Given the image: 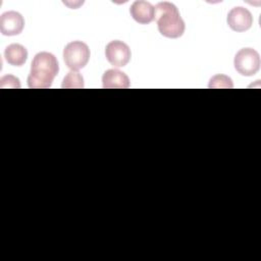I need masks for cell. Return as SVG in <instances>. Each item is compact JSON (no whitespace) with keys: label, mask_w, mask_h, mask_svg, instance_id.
I'll use <instances>...</instances> for the list:
<instances>
[{"label":"cell","mask_w":261,"mask_h":261,"mask_svg":"<svg viewBox=\"0 0 261 261\" xmlns=\"http://www.w3.org/2000/svg\"><path fill=\"white\" fill-rule=\"evenodd\" d=\"M61 87L63 89H81V88H84V79L77 70H70L64 76Z\"/></svg>","instance_id":"11"},{"label":"cell","mask_w":261,"mask_h":261,"mask_svg":"<svg viewBox=\"0 0 261 261\" xmlns=\"http://www.w3.org/2000/svg\"><path fill=\"white\" fill-rule=\"evenodd\" d=\"M105 56L111 65L115 67H121L125 66L129 62L132 52L125 43L122 41L114 40L106 45Z\"/></svg>","instance_id":"5"},{"label":"cell","mask_w":261,"mask_h":261,"mask_svg":"<svg viewBox=\"0 0 261 261\" xmlns=\"http://www.w3.org/2000/svg\"><path fill=\"white\" fill-rule=\"evenodd\" d=\"M129 13L132 17L141 24L150 23L155 18L154 6L150 2L143 0L133 2L129 8Z\"/></svg>","instance_id":"8"},{"label":"cell","mask_w":261,"mask_h":261,"mask_svg":"<svg viewBox=\"0 0 261 261\" xmlns=\"http://www.w3.org/2000/svg\"><path fill=\"white\" fill-rule=\"evenodd\" d=\"M259 53L253 48H243L234 56L233 65L237 71L245 76H252L260 69Z\"/></svg>","instance_id":"4"},{"label":"cell","mask_w":261,"mask_h":261,"mask_svg":"<svg viewBox=\"0 0 261 261\" xmlns=\"http://www.w3.org/2000/svg\"><path fill=\"white\" fill-rule=\"evenodd\" d=\"M1 81L4 82H8V84L5 86V88H20V84H19V80L13 75H5L1 79Z\"/></svg>","instance_id":"13"},{"label":"cell","mask_w":261,"mask_h":261,"mask_svg":"<svg viewBox=\"0 0 261 261\" xmlns=\"http://www.w3.org/2000/svg\"><path fill=\"white\" fill-rule=\"evenodd\" d=\"M5 60L13 66H21L28 58V50L20 44H10L4 51Z\"/></svg>","instance_id":"10"},{"label":"cell","mask_w":261,"mask_h":261,"mask_svg":"<svg viewBox=\"0 0 261 261\" xmlns=\"http://www.w3.org/2000/svg\"><path fill=\"white\" fill-rule=\"evenodd\" d=\"M228 27L234 32L248 31L253 24L252 13L245 7L237 6L231 8L226 18Z\"/></svg>","instance_id":"6"},{"label":"cell","mask_w":261,"mask_h":261,"mask_svg":"<svg viewBox=\"0 0 261 261\" xmlns=\"http://www.w3.org/2000/svg\"><path fill=\"white\" fill-rule=\"evenodd\" d=\"M90 55L88 45L82 41L70 42L63 49V60L71 70L84 68L89 62Z\"/></svg>","instance_id":"3"},{"label":"cell","mask_w":261,"mask_h":261,"mask_svg":"<svg viewBox=\"0 0 261 261\" xmlns=\"http://www.w3.org/2000/svg\"><path fill=\"white\" fill-rule=\"evenodd\" d=\"M59 71L56 57L49 52H39L35 55L31 71L28 76V86L31 89H48Z\"/></svg>","instance_id":"1"},{"label":"cell","mask_w":261,"mask_h":261,"mask_svg":"<svg viewBox=\"0 0 261 261\" xmlns=\"http://www.w3.org/2000/svg\"><path fill=\"white\" fill-rule=\"evenodd\" d=\"M155 18L159 33L170 39H176L185 33V21L180 17L176 6L170 2H159L154 6Z\"/></svg>","instance_id":"2"},{"label":"cell","mask_w":261,"mask_h":261,"mask_svg":"<svg viewBox=\"0 0 261 261\" xmlns=\"http://www.w3.org/2000/svg\"><path fill=\"white\" fill-rule=\"evenodd\" d=\"M102 84L104 89H127L129 77L119 69H108L103 73Z\"/></svg>","instance_id":"9"},{"label":"cell","mask_w":261,"mask_h":261,"mask_svg":"<svg viewBox=\"0 0 261 261\" xmlns=\"http://www.w3.org/2000/svg\"><path fill=\"white\" fill-rule=\"evenodd\" d=\"M24 27V19L17 11H6L0 16V31L4 36L19 35Z\"/></svg>","instance_id":"7"},{"label":"cell","mask_w":261,"mask_h":261,"mask_svg":"<svg viewBox=\"0 0 261 261\" xmlns=\"http://www.w3.org/2000/svg\"><path fill=\"white\" fill-rule=\"evenodd\" d=\"M208 87L210 89H231L233 84L229 76L225 74H216L210 79Z\"/></svg>","instance_id":"12"}]
</instances>
